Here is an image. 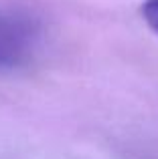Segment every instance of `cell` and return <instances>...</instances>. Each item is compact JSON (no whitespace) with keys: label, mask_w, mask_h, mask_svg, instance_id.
<instances>
[{"label":"cell","mask_w":158,"mask_h":159,"mask_svg":"<svg viewBox=\"0 0 158 159\" xmlns=\"http://www.w3.org/2000/svg\"><path fill=\"white\" fill-rule=\"evenodd\" d=\"M37 30L27 18L0 14V66L22 62L32 51Z\"/></svg>","instance_id":"cell-1"},{"label":"cell","mask_w":158,"mask_h":159,"mask_svg":"<svg viewBox=\"0 0 158 159\" xmlns=\"http://www.w3.org/2000/svg\"><path fill=\"white\" fill-rule=\"evenodd\" d=\"M142 16L148 22V26L158 34V0H146V2H144Z\"/></svg>","instance_id":"cell-2"}]
</instances>
